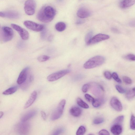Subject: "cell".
<instances>
[{"label": "cell", "instance_id": "cell-11", "mask_svg": "<svg viewBox=\"0 0 135 135\" xmlns=\"http://www.w3.org/2000/svg\"><path fill=\"white\" fill-rule=\"evenodd\" d=\"M111 107L116 111L118 112L122 111L123 109L122 105L119 99L116 97L112 98L110 102Z\"/></svg>", "mask_w": 135, "mask_h": 135}, {"label": "cell", "instance_id": "cell-42", "mask_svg": "<svg viewBox=\"0 0 135 135\" xmlns=\"http://www.w3.org/2000/svg\"><path fill=\"white\" fill-rule=\"evenodd\" d=\"M84 22L81 20H79L77 21L76 23V24L77 25H80L83 23Z\"/></svg>", "mask_w": 135, "mask_h": 135}, {"label": "cell", "instance_id": "cell-13", "mask_svg": "<svg viewBox=\"0 0 135 135\" xmlns=\"http://www.w3.org/2000/svg\"><path fill=\"white\" fill-rule=\"evenodd\" d=\"M29 69V68L26 67L21 72L17 80V83L18 85H22L26 81Z\"/></svg>", "mask_w": 135, "mask_h": 135}, {"label": "cell", "instance_id": "cell-37", "mask_svg": "<svg viewBox=\"0 0 135 135\" xmlns=\"http://www.w3.org/2000/svg\"><path fill=\"white\" fill-rule=\"evenodd\" d=\"M104 75L105 77L108 80H110L112 78V75L108 71H106L104 73Z\"/></svg>", "mask_w": 135, "mask_h": 135}, {"label": "cell", "instance_id": "cell-40", "mask_svg": "<svg viewBox=\"0 0 135 135\" xmlns=\"http://www.w3.org/2000/svg\"><path fill=\"white\" fill-rule=\"evenodd\" d=\"M41 117L45 121L46 120L47 117L45 113L43 111H41Z\"/></svg>", "mask_w": 135, "mask_h": 135}, {"label": "cell", "instance_id": "cell-16", "mask_svg": "<svg viewBox=\"0 0 135 135\" xmlns=\"http://www.w3.org/2000/svg\"><path fill=\"white\" fill-rule=\"evenodd\" d=\"M37 113V111L35 110H30L24 114L22 117L21 120L22 122H26L34 116Z\"/></svg>", "mask_w": 135, "mask_h": 135}, {"label": "cell", "instance_id": "cell-17", "mask_svg": "<svg viewBox=\"0 0 135 135\" xmlns=\"http://www.w3.org/2000/svg\"><path fill=\"white\" fill-rule=\"evenodd\" d=\"M111 133L114 135H119L122 131V127L121 124H114L111 128Z\"/></svg>", "mask_w": 135, "mask_h": 135}, {"label": "cell", "instance_id": "cell-19", "mask_svg": "<svg viewBox=\"0 0 135 135\" xmlns=\"http://www.w3.org/2000/svg\"><path fill=\"white\" fill-rule=\"evenodd\" d=\"M134 3L135 0H122L120 5L121 8H126L132 6Z\"/></svg>", "mask_w": 135, "mask_h": 135}, {"label": "cell", "instance_id": "cell-41", "mask_svg": "<svg viewBox=\"0 0 135 135\" xmlns=\"http://www.w3.org/2000/svg\"><path fill=\"white\" fill-rule=\"evenodd\" d=\"M111 30L113 32L115 33L119 34L120 33V32L119 30L115 28H112Z\"/></svg>", "mask_w": 135, "mask_h": 135}, {"label": "cell", "instance_id": "cell-39", "mask_svg": "<svg viewBox=\"0 0 135 135\" xmlns=\"http://www.w3.org/2000/svg\"><path fill=\"white\" fill-rule=\"evenodd\" d=\"M99 134L100 135H109L110 133L109 132L105 129H102L100 130L99 132Z\"/></svg>", "mask_w": 135, "mask_h": 135}, {"label": "cell", "instance_id": "cell-9", "mask_svg": "<svg viewBox=\"0 0 135 135\" xmlns=\"http://www.w3.org/2000/svg\"><path fill=\"white\" fill-rule=\"evenodd\" d=\"M2 30L3 39L4 41H8L12 39L14 36V33L12 28L5 27L3 28Z\"/></svg>", "mask_w": 135, "mask_h": 135}, {"label": "cell", "instance_id": "cell-7", "mask_svg": "<svg viewBox=\"0 0 135 135\" xmlns=\"http://www.w3.org/2000/svg\"><path fill=\"white\" fill-rule=\"evenodd\" d=\"M24 24L28 29L37 32L42 31L44 28L43 25L30 21H25Z\"/></svg>", "mask_w": 135, "mask_h": 135}, {"label": "cell", "instance_id": "cell-2", "mask_svg": "<svg viewBox=\"0 0 135 135\" xmlns=\"http://www.w3.org/2000/svg\"><path fill=\"white\" fill-rule=\"evenodd\" d=\"M105 61V58L104 57L100 55L96 56L87 61L84 64V67L86 69L94 68L102 65Z\"/></svg>", "mask_w": 135, "mask_h": 135}, {"label": "cell", "instance_id": "cell-31", "mask_svg": "<svg viewBox=\"0 0 135 135\" xmlns=\"http://www.w3.org/2000/svg\"><path fill=\"white\" fill-rule=\"evenodd\" d=\"M112 77L119 84L121 83L122 81L116 73L114 72L112 73Z\"/></svg>", "mask_w": 135, "mask_h": 135}, {"label": "cell", "instance_id": "cell-10", "mask_svg": "<svg viewBox=\"0 0 135 135\" xmlns=\"http://www.w3.org/2000/svg\"><path fill=\"white\" fill-rule=\"evenodd\" d=\"M12 27L17 31L22 39L24 40H28L29 38V34L27 31L20 26L15 24H11Z\"/></svg>", "mask_w": 135, "mask_h": 135}, {"label": "cell", "instance_id": "cell-4", "mask_svg": "<svg viewBox=\"0 0 135 135\" xmlns=\"http://www.w3.org/2000/svg\"><path fill=\"white\" fill-rule=\"evenodd\" d=\"M36 3L34 0H27L24 5V10L28 15H33L35 12Z\"/></svg>", "mask_w": 135, "mask_h": 135}, {"label": "cell", "instance_id": "cell-45", "mask_svg": "<svg viewBox=\"0 0 135 135\" xmlns=\"http://www.w3.org/2000/svg\"><path fill=\"white\" fill-rule=\"evenodd\" d=\"M0 26H1V24H0Z\"/></svg>", "mask_w": 135, "mask_h": 135}, {"label": "cell", "instance_id": "cell-20", "mask_svg": "<svg viewBox=\"0 0 135 135\" xmlns=\"http://www.w3.org/2000/svg\"><path fill=\"white\" fill-rule=\"evenodd\" d=\"M134 87L130 89L127 91L126 94V97L128 100H130L134 98Z\"/></svg>", "mask_w": 135, "mask_h": 135}, {"label": "cell", "instance_id": "cell-28", "mask_svg": "<svg viewBox=\"0 0 135 135\" xmlns=\"http://www.w3.org/2000/svg\"><path fill=\"white\" fill-rule=\"evenodd\" d=\"M130 126L131 129L133 130H135V117L133 115H132L131 116L130 121Z\"/></svg>", "mask_w": 135, "mask_h": 135}, {"label": "cell", "instance_id": "cell-26", "mask_svg": "<svg viewBox=\"0 0 135 135\" xmlns=\"http://www.w3.org/2000/svg\"><path fill=\"white\" fill-rule=\"evenodd\" d=\"M102 101L100 99H95L92 104L93 106L95 108L100 107L102 105Z\"/></svg>", "mask_w": 135, "mask_h": 135}, {"label": "cell", "instance_id": "cell-36", "mask_svg": "<svg viewBox=\"0 0 135 135\" xmlns=\"http://www.w3.org/2000/svg\"><path fill=\"white\" fill-rule=\"evenodd\" d=\"M85 97L86 99L89 102L92 103L95 99L91 95L88 94L85 95Z\"/></svg>", "mask_w": 135, "mask_h": 135}, {"label": "cell", "instance_id": "cell-43", "mask_svg": "<svg viewBox=\"0 0 135 135\" xmlns=\"http://www.w3.org/2000/svg\"><path fill=\"white\" fill-rule=\"evenodd\" d=\"M4 113L2 111H0V119H1L4 115Z\"/></svg>", "mask_w": 135, "mask_h": 135}, {"label": "cell", "instance_id": "cell-1", "mask_svg": "<svg viewBox=\"0 0 135 135\" xmlns=\"http://www.w3.org/2000/svg\"><path fill=\"white\" fill-rule=\"evenodd\" d=\"M56 11L52 7L47 6L42 8L39 11L37 18L40 21L44 23L51 22L56 14Z\"/></svg>", "mask_w": 135, "mask_h": 135}, {"label": "cell", "instance_id": "cell-6", "mask_svg": "<svg viewBox=\"0 0 135 135\" xmlns=\"http://www.w3.org/2000/svg\"><path fill=\"white\" fill-rule=\"evenodd\" d=\"M30 128V124L27 121H21L16 125L15 129L19 133L25 134L29 132Z\"/></svg>", "mask_w": 135, "mask_h": 135}, {"label": "cell", "instance_id": "cell-21", "mask_svg": "<svg viewBox=\"0 0 135 135\" xmlns=\"http://www.w3.org/2000/svg\"><path fill=\"white\" fill-rule=\"evenodd\" d=\"M66 28L65 24L63 22L57 23L55 25L56 29L58 32H62L65 30Z\"/></svg>", "mask_w": 135, "mask_h": 135}, {"label": "cell", "instance_id": "cell-22", "mask_svg": "<svg viewBox=\"0 0 135 135\" xmlns=\"http://www.w3.org/2000/svg\"><path fill=\"white\" fill-rule=\"evenodd\" d=\"M18 88L17 87H11L6 90L3 93V94L5 95H12L15 93L17 90Z\"/></svg>", "mask_w": 135, "mask_h": 135}, {"label": "cell", "instance_id": "cell-15", "mask_svg": "<svg viewBox=\"0 0 135 135\" xmlns=\"http://www.w3.org/2000/svg\"><path fill=\"white\" fill-rule=\"evenodd\" d=\"M77 15L79 18H84L89 17L91 15V12L86 9L81 8L78 11Z\"/></svg>", "mask_w": 135, "mask_h": 135}, {"label": "cell", "instance_id": "cell-30", "mask_svg": "<svg viewBox=\"0 0 135 135\" xmlns=\"http://www.w3.org/2000/svg\"><path fill=\"white\" fill-rule=\"evenodd\" d=\"M64 131L63 127H59L55 129L53 132V135H58L63 133Z\"/></svg>", "mask_w": 135, "mask_h": 135}, {"label": "cell", "instance_id": "cell-29", "mask_svg": "<svg viewBox=\"0 0 135 135\" xmlns=\"http://www.w3.org/2000/svg\"><path fill=\"white\" fill-rule=\"evenodd\" d=\"M104 119L102 117H98L95 118L93 121V123L96 124H101L104 122Z\"/></svg>", "mask_w": 135, "mask_h": 135}, {"label": "cell", "instance_id": "cell-8", "mask_svg": "<svg viewBox=\"0 0 135 135\" xmlns=\"http://www.w3.org/2000/svg\"><path fill=\"white\" fill-rule=\"evenodd\" d=\"M110 37L108 35L99 34L92 37L87 44L88 45H92L107 40Z\"/></svg>", "mask_w": 135, "mask_h": 135}, {"label": "cell", "instance_id": "cell-24", "mask_svg": "<svg viewBox=\"0 0 135 135\" xmlns=\"http://www.w3.org/2000/svg\"><path fill=\"white\" fill-rule=\"evenodd\" d=\"M124 119V116L123 115L119 116L117 117L114 120L113 124H121L122 123Z\"/></svg>", "mask_w": 135, "mask_h": 135}, {"label": "cell", "instance_id": "cell-44", "mask_svg": "<svg viewBox=\"0 0 135 135\" xmlns=\"http://www.w3.org/2000/svg\"><path fill=\"white\" fill-rule=\"evenodd\" d=\"M53 38L52 36L51 35L49 37L48 39L49 41L53 39Z\"/></svg>", "mask_w": 135, "mask_h": 135}, {"label": "cell", "instance_id": "cell-14", "mask_svg": "<svg viewBox=\"0 0 135 135\" xmlns=\"http://www.w3.org/2000/svg\"><path fill=\"white\" fill-rule=\"evenodd\" d=\"M37 95L36 91H34L33 92L24 106V109L28 108L33 104L37 98Z\"/></svg>", "mask_w": 135, "mask_h": 135}, {"label": "cell", "instance_id": "cell-34", "mask_svg": "<svg viewBox=\"0 0 135 135\" xmlns=\"http://www.w3.org/2000/svg\"><path fill=\"white\" fill-rule=\"evenodd\" d=\"M93 34V33L92 31L89 32L86 34L85 38V41L86 43L92 37Z\"/></svg>", "mask_w": 135, "mask_h": 135}, {"label": "cell", "instance_id": "cell-38", "mask_svg": "<svg viewBox=\"0 0 135 135\" xmlns=\"http://www.w3.org/2000/svg\"><path fill=\"white\" fill-rule=\"evenodd\" d=\"M90 87V85L88 84H86L84 85L82 88L83 92L84 93L87 92L88 91Z\"/></svg>", "mask_w": 135, "mask_h": 135}, {"label": "cell", "instance_id": "cell-25", "mask_svg": "<svg viewBox=\"0 0 135 135\" xmlns=\"http://www.w3.org/2000/svg\"><path fill=\"white\" fill-rule=\"evenodd\" d=\"M86 131L85 127L82 126H80L78 129L76 133L77 135H84Z\"/></svg>", "mask_w": 135, "mask_h": 135}, {"label": "cell", "instance_id": "cell-3", "mask_svg": "<svg viewBox=\"0 0 135 135\" xmlns=\"http://www.w3.org/2000/svg\"><path fill=\"white\" fill-rule=\"evenodd\" d=\"M66 103V100L64 99L62 100L60 102L56 109L51 115V120H57L61 117L63 114Z\"/></svg>", "mask_w": 135, "mask_h": 135}, {"label": "cell", "instance_id": "cell-5", "mask_svg": "<svg viewBox=\"0 0 135 135\" xmlns=\"http://www.w3.org/2000/svg\"><path fill=\"white\" fill-rule=\"evenodd\" d=\"M70 72L71 70L68 69L59 71L49 75L47 77V80L49 82L56 81L69 73Z\"/></svg>", "mask_w": 135, "mask_h": 135}, {"label": "cell", "instance_id": "cell-32", "mask_svg": "<svg viewBox=\"0 0 135 135\" xmlns=\"http://www.w3.org/2000/svg\"><path fill=\"white\" fill-rule=\"evenodd\" d=\"M123 80L124 82L127 85H130L132 83V80L129 77L127 76L123 77Z\"/></svg>", "mask_w": 135, "mask_h": 135}, {"label": "cell", "instance_id": "cell-12", "mask_svg": "<svg viewBox=\"0 0 135 135\" xmlns=\"http://www.w3.org/2000/svg\"><path fill=\"white\" fill-rule=\"evenodd\" d=\"M0 17L17 19L19 18V14L17 12L9 11L5 12H1Z\"/></svg>", "mask_w": 135, "mask_h": 135}, {"label": "cell", "instance_id": "cell-33", "mask_svg": "<svg viewBox=\"0 0 135 135\" xmlns=\"http://www.w3.org/2000/svg\"><path fill=\"white\" fill-rule=\"evenodd\" d=\"M124 58L126 59L131 61H134L135 60L134 55L132 54H129L125 56Z\"/></svg>", "mask_w": 135, "mask_h": 135}, {"label": "cell", "instance_id": "cell-23", "mask_svg": "<svg viewBox=\"0 0 135 135\" xmlns=\"http://www.w3.org/2000/svg\"><path fill=\"white\" fill-rule=\"evenodd\" d=\"M77 102L78 105L82 108L85 109L89 108V105L80 98H77Z\"/></svg>", "mask_w": 135, "mask_h": 135}, {"label": "cell", "instance_id": "cell-35", "mask_svg": "<svg viewBox=\"0 0 135 135\" xmlns=\"http://www.w3.org/2000/svg\"><path fill=\"white\" fill-rule=\"evenodd\" d=\"M115 87L117 90L120 94H123L126 92V90L121 86L117 85Z\"/></svg>", "mask_w": 135, "mask_h": 135}, {"label": "cell", "instance_id": "cell-27", "mask_svg": "<svg viewBox=\"0 0 135 135\" xmlns=\"http://www.w3.org/2000/svg\"><path fill=\"white\" fill-rule=\"evenodd\" d=\"M50 57L46 55H42L38 57L37 58L38 61L40 62H42L45 61L49 60Z\"/></svg>", "mask_w": 135, "mask_h": 135}, {"label": "cell", "instance_id": "cell-18", "mask_svg": "<svg viewBox=\"0 0 135 135\" xmlns=\"http://www.w3.org/2000/svg\"><path fill=\"white\" fill-rule=\"evenodd\" d=\"M70 113L71 115L75 117H78L81 114L82 109L80 107L76 106L72 107L70 109Z\"/></svg>", "mask_w": 135, "mask_h": 135}]
</instances>
